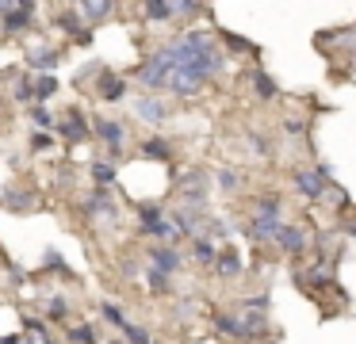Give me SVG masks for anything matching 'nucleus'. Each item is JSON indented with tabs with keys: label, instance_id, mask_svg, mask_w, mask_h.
<instances>
[{
	"label": "nucleus",
	"instance_id": "1",
	"mask_svg": "<svg viewBox=\"0 0 356 344\" xmlns=\"http://www.w3.org/2000/svg\"><path fill=\"white\" fill-rule=\"evenodd\" d=\"M138 229L146 237H157V245H169L172 237H180L161 203H138Z\"/></svg>",
	"mask_w": 356,
	"mask_h": 344
},
{
	"label": "nucleus",
	"instance_id": "2",
	"mask_svg": "<svg viewBox=\"0 0 356 344\" xmlns=\"http://www.w3.org/2000/svg\"><path fill=\"white\" fill-rule=\"evenodd\" d=\"M169 76H172V61H169V50H154L146 61L138 65V84L142 88H149V92H157V88H169Z\"/></svg>",
	"mask_w": 356,
	"mask_h": 344
},
{
	"label": "nucleus",
	"instance_id": "3",
	"mask_svg": "<svg viewBox=\"0 0 356 344\" xmlns=\"http://www.w3.org/2000/svg\"><path fill=\"white\" fill-rule=\"evenodd\" d=\"M39 19V8L35 4H12V0H0V31L4 35H24L35 27Z\"/></svg>",
	"mask_w": 356,
	"mask_h": 344
},
{
	"label": "nucleus",
	"instance_id": "4",
	"mask_svg": "<svg viewBox=\"0 0 356 344\" xmlns=\"http://www.w3.org/2000/svg\"><path fill=\"white\" fill-rule=\"evenodd\" d=\"M207 172L203 168H188V172L177 176V191L184 195V206H192V211H203V203H207Z\"/></svg>",
	"mask_w": 356,
	"mask_h": 344
},
{
	"label": "nucleus",
	"instance_id": "5",
	"mask_svg": "<svg viewBox=\"0 0 356 344\" xmlns=\"http://www.w3.org/2000/svg\"><path fill=\"white\" fill-rule=\"evenodd\" d=\"M92 134L100 138L104 145H108L111 153V165H115L119 157H123V142H127V126L119 119H108V115H96L92 119Z\"/></svg>",
	"mask_w": 356,
	"mask_h": 344
},
{
	"label": "nucleus",
	"instance_id": "6",
	"mask_svg": "<svg viewBox=\"0 0 356 344\" xmlns=\"http://www.w3.org/2000/svg\"><path fill=\"white\" fill-rule=\"evenodd\" d=\"M58 134H62L70 145H81V142H88V138H92V122L85 119V111H81V107H65V115L58 119Z\"/></svg>",
	"mask_w": 356,
	"mask_h": 344
},
{
	"label": "nucleus",
	"instance_id": "7",
	"mask_svg": "<svg viewBox=\"0 0 356 344\" xmlns=\"http://www.w3.org/2000/svg\"><path fill=\"white\" fill-rule=\"evenodd\" d=\"M54 27L62 31L65 38L81 42V46H88V42H92V31L85 27V19H81V12H77V8H62V12L54 15Z\"/></svg>",
	"mask_w": 356,
	"mask_h": 344
},
{
	"label": "nucleus",
	"instance_id": "8",
	"mask_svg": "<svg viewBox=\"0 0 356 344\" xmlns=\"http://www.w3.org/2000/svg\"><path fill=\"white\" fill-rule=\"evenodd\" d=\"M134 115H138L142 122H149V126H161V122L169 119V104H165L161 96H154V92H142V96L134 99Z\"/></svg>",
	"mask_w": 356,
	"mask_h": 344
},
{
	"label": "nucleus",
	"instance_id": "9",
	"mask_svg": "<svg viewBox=\"0 0 356 344\" xmlns=\"http://www.w3.org/2000/svg\"><path fill=\"white\" fill-rule=\"evenodd\" d=\"M27 65L35 69V76H42V73H54L58 69V61H62V50H54V46H47V42H39V46H27Z\"/></svg>",
	"mask_w": 356,
	"mask_h": 344
},
{
	"label": "nucleus",
	"instance_id": "10",
	"mask_svg": "<svg viewBox=\"0 0 356 344\" xmlns=\"http://www.w3.org/2000/svg\"><path fill=\"white\" fill-rule=\"evenodd\" d=\"M291 183H295V191H299V195L322 199L325 195V183H333V180H322V176H318V168H295Z\"/></svg>",
	"mask_w": 356,
	"mask_h": 344
},
{
	"label": "nucleus",
	"instance_id": "11",
	"mask_svg": "<svg viewBox=\"0 0 356 344\" xmlns=\"http://www.w3.org/2000/svg\"><path fill=\"white\" fill-rule=\"evenodd\" d=\"M180 264H184V260H180V252L172 249V245H154V249H149V268H157L161 275H177Z\"/></svg>",
	"mask_w": 356,
	"mask_h": 344
},
{
	"label": "nucleus",
	"instance_id": "12",
	"mask_svg": "<svg viewBox=\"0 0 356 344\" xmlns=\"http://www.w3.org/2000/svg\"><path fill=\"white\" fill-rule=\"evenodd\" d=\"M81 206H85V214H92V218H115V199L108 195V188H96L92 195H85Z\"/></svg>",
	"mask_w": 356,
	"mask_h": 344
},
{
	"label": "nucleus",
	"instance_id": "13",
	"mask_svg": "<svg viewBox=\"0 0 356 344\" xmlns=\"http://www.w3.org/2000/svg\"><path fill=\"white\" fill-rule=\"evenodd\" d=\"M276 245L287 252V256H299V252L310 245V237H307V229H302V226H280Z\"/></svg>",
	"mask_w": 356,
	"mask_h": 344
},
{
	"label": "nucleus",
	"instance_id": "14",
	"mask_svg": "<svg viewBox=\"0 0 356 344\" xmlns=\"http://www.w3.org/2000/svg\"><path fill=\"white\" fill-rule=\"evenodd\" d=\"M96 92H100V99H108V104H119V99L127 96V81L119 73H104L100 81H96Z\"/></svg>",
	"mask_w": 356,
	"mask_h": 344
},
{
	"label": "nucleus",
	"instance_id": "15",
	"mask_svg": "<svg viewBox=\"0 0 356 344\" xmlns=\"http://www.w3.org/2000/svg\"><path fill=\"white\" fill-rule=\"evenodd\" d=\"M35 203V191L31 188H4V195H0V206H8V211H31Z\"/></svg>",
	"mask_w": 356,
	"mask_h": 344
},
{
	"label": "nucleus",
	"instance_id": "16",
	"mask_svg": "<svg viewBox=\"0 0 356 344\" xmlns=\"http://www.w3.org/2000/svg\"><path fill=\"white\" fill-rule=\"evenodd\" d=\"M280 226H284V222H280V218H249L245 234L253 237V241H276Z\"/></svg>",
	"mask_w": 356,
	"mask_h": 344
},
{
	"label": "nucleus",
	"instance_id": "17",
	"mask_svg": "<svg viewBox=\"0 0 356 344\" xmlns=\"http://www.w3.org/2000/svg\"><path fill=\"white\" fill-rule=\"evenodd\" d=\"M138 153L146 161H172V142H169V138H161V134H154V138H146V142H142Z\"/></svg>",
	"mask_w": 356,
	"mask_h": 344
},
{
	"label": "nucleus",
	"instance_id": "18",
	"mask_svg": "<svg viewBox=\"0 0 356 344\" xmlns=\"http://www.w3.org/2000/svg\"><path fill=\"white\" fill-rule=\"evenodd\" d=\"M215 272L222 275V279L241 275V252H238V249H222V252L215 256Z\"/></svg>",
	"mask_w": 356,
	"mask_h": 344
},
{
	"label": "nucleus",
	"instance_id": "19",
	"mask_svg": "<svg viewBox=\"0 0 356 344\" xmlns=\"http://www.w3.org/2000/svg\"><path fill=\"white\" fill-rule=\"evenodd\" d=\"M77 12H81V19H85V27H88V23H104V19H108V15L115 12V4H111V0H88V4L77 8Z\"/></svg>",
	"mask_w": 356,
	"mask_h": 344
},
{
	"label": "nucleus",
	"instance_id": "20",
	"mask_svg": "<svg viewBox=\"0 0 356 344\" xmlns=\"http://www.w3.org/2000/svg\"><path fill=\"white\" fill-rule=\"evenodd\" d=\"M88 176H92L96 188H111V183H115V176H119V168L111 165V161H100V157H96L92 165H88Z\"/></svg>",
	"mask_w": 356,
	"mask_h": 344
},
{
	"label": "nucleus",
	"instance_id": "21",
	"mask_svg": "<svg viewBox=\"0 0 356 344\" xmlns=\"http://www.w3.org/2000/svg\"><path fill=\"white\" fill-rule=\"evenodd\" d=\"M215 325H218V333L234 336V341H249V333H245L238 313H215Z\"/></svg>",
	"mask_w": 356,
	"mask_h": 344
},
{
	"label": "nucleus",
	"instance_id": "22",
	"mask_svg": "<svg viewBox=\"0 0 356 344\" xmlns=\"http://www.w3.org/2000/svg\"><path fill=\"white\" fill-rule=\"evenodd\" d=\"M65 336H70L73 344H100V329H96L92 321H81V325H70V329H65Z\"/></svg>",
	"mask_w": 356,
	"mask_h": 344
},
{
	"label": "nucleus",
	"instance_id": "23",
	"mask_svg": "<svg viewBox=\"0 0 356 344\" xmlns=\"http://www.w3.org/2000/svg\"><path fill=\"white\" fill-rule=\"evenodd\" d=\"M58 92V76L54 73H42V76H35V104H47L50 96Z\"/></svg>",
	"mask_w": 356,
	"mask_h": 344
},
{
	"label": "nucleus",
	"instance_id": "24",
	"mask_svg": "<svg viewBox=\"0 0 356 344\" xmlns=\"http://www.w3.org/2000/svg\"><path fill=\"white\" fill-rule=\"evenodd\" d=\"M253 92H257V96H261V99H272V96H276V92H280V84L272 81V76L264 73V69H257V73H253Z\"/></svg>",
	"mask_w": 356,
	"mask_h": 344
},
{
	"label": "nucleus",
	"instance_id": "25",
	"mask_svg": "<svg viewBox=\"0 0 356 344\" xmlns=\"http://www.w3.org/2000/svg\"><path fill=\"white\" fill-rule=\"evenodd\" d=\"M192 256L200 260V264H211V268H215V256H218V249L207 241V237H195V241H192Z\"/></svg>",
	"mask_w": 356,
	"mask_h": 344
},
{
	"label": "nucleus",
	"instance_id": "26",
	"mask_svg": "<svg viewBox=\"0 0 356 344\" xmlns=\"http://www.w3.org/2000/svg\"><path fill=\"white\" fill-rule=\"evenodd\" d=\"M27 115H31L35 130H47V134H50V126H58V122H54V115H50V107H47V104H31V111H27Z\"/></svg>",
	"mask_w": 356,
	"mask_h": 344
},
{
	"label": "nucleus",
	"instance_id": "27",
	"mask_svg": "<svg viewBox=\"0 0 356 344\" xmlns=\"http://www.w3.org/2000/svg\"><path fill=\"white\" fill-rule=\"evenodd\" d=\"M12 96H16L19 104H35V76H16V84H12Z\"/></svg>",
	"mask_w": 356,
	"mask_h": 344
},
{
	"label": "nucleus",
	"instance_id": "28",
	"mask_svg": "<svg viewBox=\"0 0 356 344\" xmlns=\"http://www.w3.org/2000/svg\"><path fill=\"white\" fill-rule=\"evenodd\" d=\"M253 218H280V199L276 195H261L253 206Z\"/></svg>",
	"mask_w": 356,
	"mask_h": 344
},
{
	"label": "nucleus",
	"instance_id": "29",
	"mask_svg": "<svg viewBox=\"0 0 356 344\" xmlns=\"http://www.w3.org/2000/svg\"><path fill=\"white\" fill-rule=\"evenodd\" d=\"M142 279L149 283V290H157V295H169V275H161L157 268H142Z\"/></svg>",
	"mask_w": 356,
	"mask_h": 344
},
{
	"label": "nucleus",
	"instance_id": "30",
	"mask_svg": "<svg viewBox=\"0 0 356 344\" xmlns=\"http://www.w3.org/2000/svg\"><path fill=\"white\" fill-rule=\"evenodd\" d=\"M47 318L50 321H65V318H70V302H65L62 295H50L47 298Z\"/></svg>",
	"mask_w": 356,
	"mask_h": 344
},
{
	"label": "nucleus",
	"instance_id": "31",
	"mask_svg": "<svg viewBox=\"0 0 356 344\" xmlns=\"http://www.w3.org/2000/svg\"><path fill=\"white\" fill-rule=\"evenodd\" d=\"M100 318H104V321H108V325H115V329H119V333H123V325H127V313H123V310H119V306H115V302H100Z\"/></svg>",
	"mask_w": 356,
	"mask_h": 344
},
{
	"label": "nucleus",
	"instance_id": "32",
	"mask_svg": "<svg viewBox=\"0 0 356 344\" xmlns=\"http://www.w3.org/2000/svg\"><path fill=\"white\" fill-rule=\"evenodd\" d=\"M47 268H50L54 275H65V279H73V268L65 264V256H62L58 249H47Z\"/></svg>",
	"mask_w": 356,
	"mask_h": 344
},
{
	"label": "nucleus",
	"instance_id": "33",
	"mask_svg": "<svg viewBox=\"0 0 356 344\" xmlns=\"http://www.w3.org/2000/svg\"><path fill=\"white\" fill-rule=\"evenodd\" d=\"M123 336H127V344H154V336H149V329L134 325V321H127V325H123Z\"/></svg>",
	"mask_w": 356,
	"mask_h": 344
},
{
	"label": "nucleus",
	"instance_id": "34",
	"mask_svg": "<svg viewBox=\"0 0 356 344\" xmlns=\"http://www.w3.org/2000/svg\"><path fill=\"white\" fill-rule=\"evenodd\" d=\"M218 188H222V191H238L241 188V176L234 172V168H218Z\"/></svg>",
	"mask_w": 356,
	"mask_h": 344
},
{
	"label": "nucleus",
	"instance_id": "35",
	"mask_svg": "<svg viewBox=\"0 0 356 344\" xmlns=\"http://www.w3.org/2000/svg\"><path fill=\"white\" fill-rule=\"evenodd\" d=\"M238 310H257V313H264V310H268V295H249V298H241Z\"/></svg>",
	"mask_w": 356,
	"mask_h": 344
},
{
	"label": "nucleus",
	"instance_id": "36",
	"mask_svg": "<svg viewBox=\"0 0 356 344\" xmlns=\"http://www.w3.org/2000/svg\"><path fill=\"white\" fill-rule=\"evenodd\" d=\"M50 145H54V134H47V130H31V149L35 153H47Z\"/></svg>",
	"mask_w": 356,
	"mask_h": 344
},
{
	"label": "nucleus",
	"instance_id": "37",
	"mask_svg": "<svg viewBox=\"0 0 356 344\" xmlns=\"http://www.w3.org/2000/svg\"><path fill=\"white\" fill-rule=\"evenodd\" d=\"M226 46H234V50H241V54H257V46L249 42V38H241V35H230V31H226Z\"/></svg>",
	"mask_w": 356,
	"mask_h": 344
},
{
	"label": "nucleus",
	"instance_id": "38",
	"mask_svg": "<svg viewBox=\"0 0 356 344\" xmlns=\"http://www.w3.org/2000/svg\"><path fill=\"white\" fill-rule=\"evenodd\" d=\"M325 195L333 199V206H348V191L337 188V183H325Z\"/></svg>",
	"mask_w": 356,
	"mask_h": 344
},
{
	"label": "nucleus",
	"instance_id": "39",
	"mask_svg": "<svg viewBox=\"0 0 356 344\" xmlns=\"http://www.w3.org/2000/svg\"><path fill=\"white\" fill-rule=\"evenodd\" d=\"M4 272H8V279H12V283H24V279H27V272L16 264V260H4Z\"/></svg>",
	"mask_w": 356,
	"mask_h": 344
},
{
	"label": "nucleus",
	"instance_id": "40",
	"mask_svg": "<svg viewBox=\"0 0 356 344\" xmlns=\"http://www.w3.org/2000/svg\"><path fill=\"white\" fill-rule=\"evenodd\" d=\"M284 130H287V134H302L307 122H302V119H284Z\"/></svg>",
	"mask_w": 356,
	"mask_h": 344
},
{
	"label": "nucleus",
	"instance_id": "41",
	"mask_svg": "<svg viewBox=\"0 0 356 344\" xmlns=\"http://www.w3.org/2000/svg\"><path fill=\"white\" fill-rule=\"evenodd\" d=\"M253 149H257V153H272V145H268V138H261V134H253Z\"/></svg>",
	"mask_w": 356,
	"mask_h": 344
},
{
	"label": "nucleus",
	"instance_id": "42",
	"mask_svg": "<svg viewBox=\"0 0 356 344\" xmlns=\"http://www.w3.org/2000/svg\"><path fill=\"white\" fill-rule=\"evenodd\" d=\"M123 275H127V279H134V275H142V268L134 264V260H123Z\"/></svg>",
	"mask_w": 356,
	"mask_h": 344
},
{
	"label": "nucleus",
	"instance_id": "43",
	"mask_svg": "<svg viewBox=\"0 0 356 344\" xmlns=\"http://www.w3.org/2000/svg\"><path fill=\"white\" fill-rule=\"evenodd\" d=\"M19 341H24V333H19V336H16V333H12V336H0V344H19Z\"/></svg>",
	"mask_w": 356,
	"mask_h": 344
},
{
	"label": "nucleus",
	"instance_id": "44",
	"mask_svg": "<svg viewBox=\"0 0 356 344\" xmlns=\"http://www.w3.org/2000/svg\"><path fill=\"white\" fill-rule=\"evenodd\" d=\"M19 344H39V341H35V336H27V333H24V341H19Z\"/></svg>",
	"mask_w": 356,
	"mask_h": 344
}]
</instances>
